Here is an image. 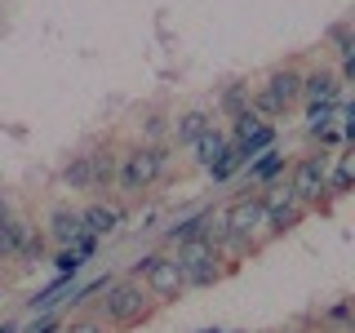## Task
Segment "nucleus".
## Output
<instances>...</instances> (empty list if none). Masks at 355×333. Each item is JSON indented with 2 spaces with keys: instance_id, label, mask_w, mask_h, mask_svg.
<instances>
[{
  "instance_id": "nucleus-1",
  "label": "nucleus",
  "mask_w": 355,
  "mask_h": 333,
  "mask_svg": "<svg viewBox=\"0 0 355 333\" xmlns=\"http://www.w3.org/2000/svg\"><path fill=\"white\" fill-rule=\"evenodd\" d=\"M173 262H178V271H182V280L187 289H205V284H214L218 275H222V249L214 240H205V236H196V240H182L178 244V253H173Z\"/></svg>"
},
{
  "instance_id": "nucleus-2",
  "label": "nucleus",
  "mask_w": 355,
  "mask_h": 333,
  "mask_svg": "<svg viewBox=\"0 0 355 333\" xmlns=\"http://www.w3.org/2000/svg\"><path fill=\"white\" fill-rule=\"evenodd\" d=\"M103 311H107L111 325L129 329V325H142V320L151 316V298H147V289H142L138 280H111Z\"/></svg>"
},
{
  "instance_id": "nucleus-3",
  "label": "nucleus",
  "mask_w": 355,
  "mask_h": 333,
  "mask_svg": "<svg viewBox=\"0 0 355 333\" xmlns=\"http://www.w3.org/2000/svg\"><path fill=\"white\" fill-rule=\"evenodd\" d=\"M222 218H227V236H231V249H249L253 236L266 227V209H262V191H244L236 196L227 209H222Z\"/></svg>"
},
{
  "instance_id": "nucleus-4",
  "label": "nucleus",
  "mask_w": 355,
  "mask_h": 333,
  "mask_svg": "<svg viewBox=\"0 0 355 333\" xmlns=\"http://www.w3.org/2000/svg\"><path fill=\"white\" fill-rule=\"evenodd\" d=\"M138 284L147 289L151 302H173V298H182V271H178L173 258H164V253H147V258L138 262Z\"/></svg>"
},
{
  "instance_id": "nucleus-5",
  "label": "nucleus",
  "mask_w": 355,
  "mask_h": 333,
  "mask_svg": "<svg viewBox=\"0 0 355 333\" xmlns=\"http://www.w3.org/2000/svg\"><path fill=\"white\" fill-rule=\"evenodd\" d=\"M164 164H169V151H164V147H138V151H129L125 155V169L116 173L120 191H125V196L147 191L155 178L164 173Z\"/></svg>"
},
{
  "instance_id": "nucleus-6",
  "label": "nucleus",
  "mask_w": 355,
  "mask_h": 333,
  "mask_svg": "<svg viewBox=\"0 0 355 333\" xmlns=\"http://www.w3.org/2000/svg\"><path fill=\"white\" fill-rule=\"evenodd\" d=\"M329 164H333L329 151H311V155H302V160L293 164V173H288V191H293L297 205H315V200L324 196Z\"/></svg>"
},
{
  "instance_id": "nucleus-7",
  "label": "nucleus",
  "mask_w": 355,
  "mask_h": 333,
  "mask_svg": "<svg viewBox=\"0 0 355 333\" xmlns=\"http://www.w3.org/2000/svg\"><path fill=\"white\" fill-rule=\"evenodd\" d=\"M262 209H266V231L271 236H284V231H293L297 222H302L306 205H297L293 191H288V182H271L262 196Z\"/></svg>"
},
{
  "instance_id": "nucleus-8",
  "label": "nucleus",
  "mask_w": 355,
  "mask_h": 333,
  "mask_svg": "<svg viewBox=\"0 0 355 333\" xmlns=\"http://www.w3.org/2000/svg\"><path fill=\"white\" fill-rule=\"evenodd\" d=\"M231 120H236V125H231V138H227V142H231V147H240L249 160H253L258 151L275 147V129L266 125L262 116H253V111H240V116H231Z\"/></svg>"
},
{
  "instance_id": "nucleus-9",
  "label": "nucleus",
  "mask_w": 355,
  "mask_h": 333,
  "mask_svg": "<svg viewBox=\"0 0 355 333\" xmlns=\"http://www.w3.org/2000/svg\"><path fill=\"white\" fill-rule=\"evenodd\" d=\"M297 98H306L311 107H333V103H342V76L329 71V67H315V71L302 76V94H297Z\"/></svg>"
},
{
  "instance_id": "nucleus-10",
  "label": "nucleus",
  "mask_w": 355,
  "mask_h": 333,
  "mask_svg": "<svg viewBox=\"0 0 355 333\" xmlns=\"http://www.w3.org/2000/svg\"><path fill=\"white\" fill-rule=\"evenodd\" d=\"M262 94L271 98L280 111H288L297 103V94H302V71H293V67H275L271 76H266V85H262Z\"/></svg>"
},
{
  "instance_id": "nucleus-11",
  "label": "nucleus",
  "mask_w": 355,
  "mask_h": 333,
  "mask_svg": "<svg viewBox=\"0 0 355 333\" xmlns=\"http://www.w3.org/2000/svg\"><path fill=\"white\" fill-rule=\"evenodd\" d=\"M209 129H214V116H209L205 107H191V111H182V116L169 125V138L178 142V147H196Z\"/></svg>"
},
{
  "instance_id": "nucleus-12",
  "label": "nucleus",
  "mask_w": 355,
  "mask_h": 333,
  "mask_svg": "<svg viewBox=\"0 0 355 333\" xmlns=\"http://www.w3.org/2000/svg\"><path fill=\"white\" fill-rule=\"evenodd\" d=\"M80 231H85V222H80V209H71V205H58V209L49 214V240L58 244V249H71Z\"/></svg>"
},
{
  "instance_id": "nucleus-13",
  "label": "nucleus",
  "mask_w": 355,
  "mask_h": 333,
  "mask_svg": "<svg viewBox=\"0 0 355 333\" xmlns=\"http://www.w3.org/2000/svg\"><path fill=\"white\" fill-rule=\"evenodd\" d=\"M80 222H85V231L89 236H111V231L120 227V209H111V205H103V200H98V205H89V209H80Z\"/></svg>"
},
{
  "instance_id": "nucleus-14",
  "label": "nucleus",
  "mask_w": 355,
  "mask_h": 333,
  "mask_svg": "<svg viewBox=\"0 0 355 333\" xmlns=\"http://www.w3.org/2000/svg\"><path fill=\"white\" fill-rule=\"evenodd\" d=\"M280 173H284V155L275 147H266V151H258V160H249V182H258V187L280 182Z\"/></svg>"
},
{
  "instance_id": "nucleus-15",
  "label": "nucleus",
  "mask_w": 355,
  "mask_h": 333,
  "mask_svg": "<svg viewBox=\"0 0 355 333\" xmlns=\"http://www.w3.org/2000/svg\"><path fill=\"white\" fill-rule=\"evenodd\" d=\"M227 147H231L227 133H222V129H209L205 138H200L196 147H191V151H196V164H200V169H214L222 155H227Z\"/></svg>"
},
{
  "instance_id": "nucleus-16",
  "label": "nucleus",
  "mask_w": 355,
  "mask_h": 333,
  "mask_svg": "<svg viewBox=\"0 0 355 333\" xmlns=\"http://www.w3.org/2000/svg\"><path fill=\"white\" fill-rule=\"evenodd\" d=\"M89 178H94V187L89 191H103V187L116 182V155L111 151H94L89 155Z\"/></svg>"
},
{
  "instance_id": "nucleus-17",
  "label": "nucleus",
  "mask_w": 355,
  "mask_h": 333,
  "mask_svg": "<svg viewBox=\"0 0 355 333\" xmlns=\"http://www.w3.org/2000/svg\"><path fill=\"white\" fill-rule=\"evenodd\" d=\"M324 191H333V196H347V191H351V155H333Z\"/></svg>"
},
{
  "instance_id": "nucleus-18",
  "label": "nucleus",
  "mask_w": 355,
  "mask_h": 333,
  "mask_svg": "<svg viewBox=\"0 0 355 333\" xmlns=\"http://www.w3.org/2000/svg\"><path fill=\"white\" fill-rule=\"evenodd\" d=\"M62 182L71 187V191H89L94 187V178H89V155H76L71 164L62 169Z\"/></svg>"
},
{
  "instance_id": "nucleus-19",
  "label": "nucleus",
  "mask_w": 355,
  "mask_h": 333,
  "mask_svg": "<svg viewBox=\"0 0 355 333\" xmlns=\"http://www.w3.org/2000/svg\"><path fill=\"white\" fill-rule=\"evenodd\" d=\"M244 164H249V155H244L240 147H227V155H222L214 169H209V178H214V182H227V178L236 173V169H244Z\"/></svg>"
},
{
  "instance_id": "nucleus-20",
  "label": "nucleus",
  "mask_w": 355,
  "mask_h": 333,
  "mask_svg": "<svg viewBox=\"0 0 355 333\" xmlns=\"http://www.w3.org/2000/svg\"><path fill=\"white\" fill-rule=\"evenodd\" d=\"M333 120H338V103L333 107H306V133H315V138H324Z\"/></svg>"
},
{
  "instance_id": "nucleus-21",
  "label": "nucleus",
  "mask_w": 355,
  "mask_h": 333,
  "mask_svg": "<svg viewBox=\"0 0 355 333\" xmlns=\"http://www.w3.org/2000/svg\"><path fill=\"white\" fill-rule=\"evenodd\" d=\"M222 111H227V116L249 111V85H227L222 89Z\"/></svg>"
},
{
  "instance_id": "nucleus-22",
  "label": "nucleus",
  "mask_w": 355,
  "mask_h": 333,
  "mask_svg": "<svg viewBox=\"0 0 355 333\" xmlns=\"http://www.w3.org/2000/svg\"><path fill=\"white\" fill-rule=\"evenodd\" d=\"M196 236H205V214H191V218H182L178 227L169 231V240L173 244H182V240H196Z\"/></svg>"
},
{
  "instance_id": "nucleus-23",
  "label": "nucleus",
  "mask_w": 355,
  "mask_h": 333,
  "mask_svg": "<svg viewBox=\"0 0 355 333\" xmlns=\"http://www.w3.org/2000/svg\"><path fill=\"white\" fill-rule=\"evenodd\" d=\"M329 36H333V44H338V53H342V58H355V36H351V22H338V27H333Z\"/></svg>"
},
{
  "instance_id": "nucleus-24",
  "label": "nucleus",
  "mask_w": 355,
  "mask_h": 333,
  "mask_svg": "<svg viewBox=\"0 0 355 333\" xmlns=\"http://www.w3.org/2000/svg\"><path fill=\"white\" fill-rule=\"evenodd\" d=\"M53 266H58V275H76L85 266L80 253H71V249H58V258H53Z\"/></svg>"
},
{
  "instance_id": "nucleus-25",
  "label": "nucleus",
  "mask_w": 355,
  "mask_h": 333,
  "mask_svg": "<svg viewBox=\"0 0 355 333\" xmlns=\"http://www.w3.org/2000/svg\"><path fill=\"white\" fill-rule=\"evenodd\" d=\"M58 333H107V329H103V320H94V316H80V320H71V325H62Z\"/></svg>"
},
{
  "instance_id": "nucleus-26",
  "label": "nucleus",
  "mask_w": 355,
  "mask_h": 333,
  "mask_svg": "<svg viewBox=\"0 0 355 333\" xmlns=\"http://www.w3.org/2000/svg\"><path fill=\"white\" fill-rule=\"evenodd\" d=\"M58 329H62V320L53 316V311H44V316H40V320H36V325H31L27 333H58Z\"/></svg>"
},
{
  "instance_id": "nucleus-27",
  "label": "nucleus",
  "mask_w": 355,
  "mask_h": 333,
  "mask_svg": "<svg viewBox=\"0 0 355 333\" xmlns=\"http://www.w3.org/2000/svg\"><path fill=\"white\" fill-rule=\"evenodd\" d=\"M9 218H14V205H9V200L0 196V227H9Z\"/></svg>"
},
{
  "instance_id": "nucleus-28",
  "label": "nucleus",
  "mask_w": 355,
  "mask_h": 333,
  "mask_svg": "<svg viewBox=\"0 0 355 333\" xmlns=\"http://www.w3.org/2000/svg\"><path fill=\"white\" fill-rule=\"evenodd\" d=\"M329 316H333V320H338V325H342V320H347V316H351V307H347V302H338V307H333V311H329Z\"/></svg>"
},
{
  "instance_id": "nucleus-29",
  "label": "nucleus",
  "mask_w": 355,
  "mask_h": 333,
  "mask_svg": "<svg viewBox=\"0 0 355 333\" xmlns=\"http://www.w3.org/2000/svg\"><path fill=\"white\" fill-rule=\"evenodd\" d=\"M0 333H18V325H14V320H5V325H0Z\"/></svg>"
},
{
  "instance_id": "nucleus-30",
  "label": "nucleus",
  "mask_w": 355,
  "mask_h": 333,
  "mask_svg": "<svg viewBox=\"0 0 355 333\" xmlns=\"http://www.w3.org/2000/svg\"><path fill=\"white\" fill-rule=\"evenodd\" d=\"M9 222H14V218H9ZM0 253H5V227H0Z\"/></svg>"
}]
</instances>
